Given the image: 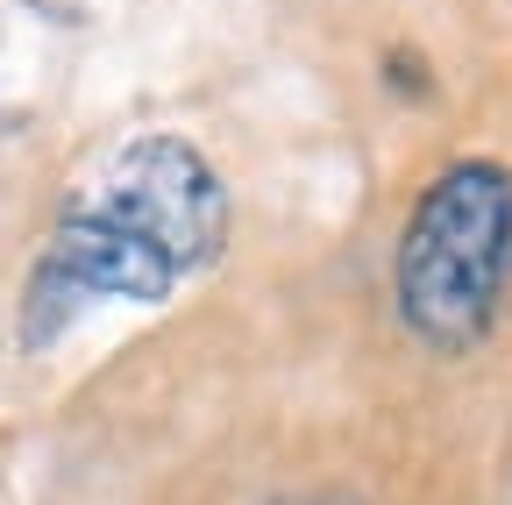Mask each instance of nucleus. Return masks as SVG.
<instances>
[{"mask_svg":"<svg viewBox=\"0 0 512 505\" xmlns=\"http://www.w3.org/2000/svg\"><path fill=\"white\" fill-rule=\"evenodd\" d=\"M512 285V171L491 157H456L420 185L399 228L392 299L413 342L463 356L491 335Z\"/></svg>","mask_w":512,"mask_h":505,"instance_id":"nucleus-2","label":"nucleus"},{"mask_svg":"<svg viewBox=\"0 0 512 505\" xmlns=\"http://www.w3.org/2000/svg\"><path fill=\"white\" fill-rule=\"evenodd\" d=\"M228 242V185L185 136H128L100 157V171L64 200L36 271L22 285L15 342L36 356L50 349L72 313L93 299L164 306L178 278L207 271Z\"/></svg>","mask_w":512,"mask_h":505,"instance_id":"nucleus-1","label":"nucleus"},{"mask_svg":"<svg viewBox=\"0 0 512 505\" xmlns=\"http://www.w3.org/2000/svg\"><path fill=\"white\" fill-rule=\"evenodd\" d=\"M285 505H356V498H342V491H320V498H285Z\"/></svg>","mask_w":512,"mask_h":505,"instance_id":"nucleus-3","label":"nucleus"}]
</instances>
